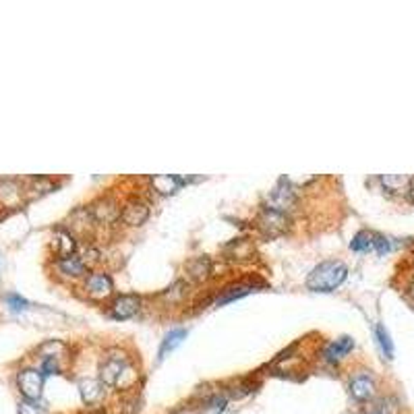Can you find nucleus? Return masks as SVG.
I'll return each mask as SVG.
<instances>
[{"label": "nucleus", "mask_w": 414, "mask_h": 414, "mask_svg": "<svg viewBox=\"0 0 414 414\" xmlns=\"http://www.w3.org/2000/svg\"><path fill=\"white\" fill-rule=\"evenodd\" d=\"M17 385H19V392L25 396V400L36 402L44 389V373L38 369H23L17 375Z\"/></svg>", "instance_id": "nucleus-8"}, {"label": "nucleus", "mask_w": 414, "mask_h": 414, "mask_svg": "<svg viewBox=\"0 0 414 414\" xmlns=\"http://www.w3.org/2000/svg\"><path fill=\"white\" fill-rule=\"evenodd\" d=\"M137 377L139 373L129 361V356L118 350H110L100 365V381L108 387L127 389L137 381Z\"/></svg>", "instance_id": "nucleus-1"}, {"label": "nucleus", "mask_w": 414, "mask_h": 414, "mask_svg": "<svg viewBox=\"0 0 414 414\" xmlns=\"http://www.w3.org/2000/svg\"><path fill=\"white\" fill-rule=\"evenodd\" d=\"M290 214H282L276 209L264 207L257 218H255V226L264 234L265 238H280L290 230Z\"/></svg>", "instance_id": "nucleus-3"}, {"label": "nucleus", "mask_w": 414, "mask_h": 414, "mask_svg": "<svg viewBox=\"0 0 414 414\" xmlns=\"http://www.w3.org/2000/svg\"><path fill=\"white\" fill-rule=\"evenodd\" d=\"M41 373H44V375H58V373H60L58 358H52V356L41 358Z\"/></svg>", "instance_id": "nucleus-26"}, {"label": "nucleus", "mask_w": 414, "mask_h": 414, "mask_svg": "<svg viewBox=\"0 0 414 414\" xmlns=\"http://www.w3.org/2000/svg\"><path fill=\"white\" fill-rule=\"evenodd\" d=\"M375 232L371 230H361L356 232V236L352 238L350 242V249L356 251V253H369V251H375Z\"/></svg>", "instance_id": "nucleus-22"}, {"label": "nucleus", "mask_w": 414, "mask_h": 414, "mask_svg": "<svg viewBox=\"0 0 414 414\" xmlns=\"http://www.w3.org/2000/svg\"><path fill=\"white\" fill-rule=\"evenodd\" d=\"M369 414H385L383 410H373V413H369Z\"/></svg>", "instance_id": "nucleus-33"}, {"label": "nucleus", "mask_w": 414, "mask_h": 414, "mask_svg": "<svg viewBox=\"0 0 414 414\" xmlns=\"http://www.w3.org/2000/svg\"><path fill=\"white\" fill-rule=\"evenodd\" d=\"M410 297H413V299H414V284H413V286H410Z\"/></svg>", "instance_id": "nucleus-34"}, {"label": "nucleus", "mask_w": 414, "mask_h": 414, "mask_svg": "<svg viewBox=\"0 0 414 414\" xmlns=\"http://www.w3.org/2000/svg\"><path fill=\"white\" fill-rule=\"evenodd\" d=\"M52 247H54V253L58 259H65V257H73L77 249L75 236L71 230H65V228H58L54 232V238H52Z\"/></svg>", "instance_id": "nucleus-12"}, {"label": "nucleus", "mask_w": 414, "mask_h": 414, "mask_svg": "<svg viewBox=\"0 0 414 414\" xmlns=\"http://www.w3.org/2000/svg\"><path fill=\"white\" fill-rule=\"evenodd\" d=\"M187 338V330H183V328H176V330H170L164 339H162V346H160V350H157V358L160 361H164L176 346H181L183 344V339Z\"/></svg>", "instance_id": "nucleus-20"}, {"label": "nucleus", "mask_w": 414, "mask_h": 414, "mask_svg": "<svg viewBox=\"0 0 414 414\" xmlns=\"http://www.w3.org/2000/svg\"><path fill=\"white\" fill-rule=\"evenodd\" d=\"M185 271H187L188 282L199 284V282L207 280V276L212 273V259L207 255L193 257V259H188L187 264H185Z\"/></svg>", "instance_id": "nucleus-13"}, {"label": "nucleus", "mask_w": 414, "mask_h": 414, "mask_svg": "<svg viewBox=\"0 0 414 414\" xmlns=\"http://www.w3.org/2000/svg\"><path fill=\"white\" fill-rule=\"evenodd\" d=\"M224 253H226L228 259H238V261H247L253 257L255 249H253V242L249 238H234L232 242H228L224 247Z\"/></svg>", "instance_id": "nucleus-15"}, {"label": "nucleus", "mask_w": 414, "mask_h": 414, "mask_svg": "<svg viewBox=\"0 0 414 414\" xmlns=\"http://www.w3.org/2000/svg\"><path fill=\"white\" fill-rule=\"evenodd\" d=\"M19 414H48V410L38 406V404L32 402V400H23V402L19 404Z\"/></svg>", "instance_id": "nucleus-27"}, {"label": "nucleus", "mask_w": 414, "mask_h": 414, "mask_svg": "<svg viewBox=\"0 0 414 414\" xmlns=\"http://www.w3.org/2000/svg\"><path fill=\"white\" fill-rule=\"evenodd\" d=\"M299 203V193L297 187L288 181V179H280L276 183V187L269 190L267 195V205L269 209L282 212V214H290Z\"/></svg>", "instance_id": "nucleus-4"}, {"label": "nucleus", "mask_w": 414, "mask_h": 414, "mask_svg": "<svg viewBox=\"0 0 414 414\" xmlns=\"http://www.w3.org/2000/svg\"><path fill=\"white\" fill-rule=\"evenodd\" d=\"M249 292H255V286L253 284H247V282H238V284H230L222 290V295L216 299V304H226V302L236 301V299H242L247 297Z\"/></svg>", "instance_id": "nucleus-17"}, {"label": "nucleus", "mask_w": 414, "mask_h": 414, "mask_svg": "<svg viewBox=\"0 0 414 414\" xmlns=\"http://www.w3.org/2000/svg\"><path fill=\"white\" fill-rule=\"evenodd\" d=\"M25 188L21 183L13 181V179H2L0 181V205L2 207H17L23 199Z\"/></svg>", "instance_id": "nucleus-11"}, {"label": "nucleus", "mask_w": 414, "mask_h": 414, "mask_svg": "<svg viewBox=\"0 0 414 414\" xmlns=\"http://www.w3.org/2000/svg\"><path fill=\"white\" fill-rule=\"evenodd\" d=\"M120 203L110 197V195H102L98 197L91 205H89V214L93 218V222L102 224V226H112L120 220Z\"/></svg>", "instance_id": "nucleus-5"}, {"label": "nucleus", "mask_w": 414, "mask_h": 414, "mask_svg": "<svg viewBox=\"0 0 414 414\" xmlns=\"http://www.w3.org/2000/svg\"><path fill=\"white\" fill-rule=\"evenodd\" d=\"M85 295L93 301H106L114 295V282L112 278L104 271H91L85 278Z\"/></svg>", "instance_id": "nucleus-6"}, {"label": "nucleus", "mask_w": 414, "mask_h": 414, "mask_svg": "<svg viewBox=\"0 0 414 414\" xmlns=\"http://www.w3.org/2000/svg\"><path fill=\"white\" fill-rule=\"evenodd\" d=\"M79 394H81V398L87 406H93L104 396V383L100 379H91V377L81 379L79 381Z\"/></svg>", "instance_id": "nucleus-14"}, {"label": "nucleus", "mask_w": 414, "mask_h": 414, "mask_svg": "<svg viewBox=\"0 0 414 414\" xmlns=\"http://www.w3.org/2000/svg\"><path fill=\"white\" fill-rule=\"evenodd\" d=\"M350 394L358 402H367L375 396V379L369 373H358L350 379Z\"/></svg>", "instance_id": "nucleus-10"}, {"label": "nucleus", "mask_w": 414, "mask_h": 414, "mask_svg": "<svg viewBox=\"0 0 414 414\" xmlns=\"http://www.w3.org/2000/svg\"><path fill=\"white\" fill-rule=\"evenodd\" d=\"M87 414H106L104 410H91V413H87Z\"/></svg>", "instance_id": "nucleus-32"}, {"label": "nucleus", "mask_w": 414, "mask_h": 414, "mask_svg": "<svg viewBox=\"0 0 414 414\" xmlns=\"http://www.w3.org/2000/svg\"><path fill=\"white\" fill-rule=\"evenodd\" d=\"M224 408H226V396H214V398H209L207 402H205V406H203V410L205 414H220L224 413Z\"/></svg>", "instance_id": "nucleus-25"}, {"label": "nucleus", "mask_w": 414, "mask_h": 414, "mask_svg": "<svg viewBox=\"0 0 414 414\" xmlns=\"http://www.w3.org/2000/svg\"><path fill=\"white\" fill-rule=\"evenodd\" d=\"M6 304L13 309V311H25L27 306H30V302L25 301L23 297H19V295H6Z\"/></svg>", "instance_id": "nucleus-28"}, {"label": "nucleus", "mask_w": 414, "mask_h": 414, "mask_svg": "<svg viewBox=\"0 0 414 414\" xmlns=\"http://www.w3.org/2000/svg\"><path fill=\"white\" fill-rule=\"evenodd\" d=\"M183 179L174 176V174H157V176H151V188L160 195H172L176 193L179 188L183 187Z\"/></svg>", "instance_id": "nucleus-16"}, {"label": "nucleus", "mask_w": 414, "mask_h": 414, "mask_svg": "<svg viewBox=\"0 0 414 414\" xmlns=\"http://www.w3.org/2000/svg\"><path fill=\"white\" fill-rule=\"evenodd\" d=\"M352 348H354V339L350 338V336H342V338H338L336 342H332V344L328 346V350H325V361L338 363V361H342Z\"/></svg>", "instance_id": "nucleus-19"}, {"label": "nucleus", "mask_w": 414, "mask_h": 414, "mask_svg": "<svg viewBox=\"0 0 414 414\" xmlns=\"http://www.w3.org/2000/svg\"><path fill=\"white\" fill-rule=\"evenodd\" d=\"M381 185L383 188L387 190V193H404V190H408L410 188V176H406V174H383L381 179Z\"/></svg>", "instance_id": "nucleus-21"}, {"label": "nucleus", "mask_w": 414, "mask_h": 414, "mask_svg": "<svg viewBox=\"0 0 414 414\" xmlns=\"http://www.w3.org/2000/svg\"><path fill=\"white\" fill-rule=\"evenodd\" d=\"M141 306V299L137 295H118L114 297V301L110 302V315L114 319H131L139 313Z\"/></svg>", "instance_id": "nucleus-9"}, {"label": "nucleus", "mask_w": 414, "mask_h": 414, "mask_svg": "<svg viewBox=\"0 0 414 414\" xmlns=\"http://www.w3.org/2000/svg\"><path fill=\"white\" fill-rule=\"evenodd\" d=\"M375 251L379 253V255H385V253H389V251H392V240H389V238H385L383 234H377Z\"/></svg>", "instance_id": "nucleus-29"}, {"label": "nucleus", "mask_w": 414, "mask_h": 414, "mask_svg": "<svg viewBox=\"0 0 414 414\" xmlns=\"http://www.w3.org/2000/svg\"><path fill=\"white\" fill-rule=\"evenodd\" d=\"M56 269L58 273L67 276V278H81L87 273V265L81 261V257H65V259H56Z\"/></svg>", "instance_id": "nucleus-18"}, {"label": "nucleus", "mask_w": 414, "mask_h": 414, "mask_svg": "<svg viewBox=\"0 0 414 414\" xmlns=\"http://www.w3.org/2000/svg\"><path fill=\"white\" fill-rule=\"evenodd\" d=\"M375 336L377 342H379V346H381V350H383V354H385V358H394V342H392V336L387 334V330L383 328V325H377L375 328Z\"/></svg>", "instance_id": "nucleus-23"}, {"label": "nucleus", "mask_w": 414, "mask_h": 414, "mask_svg": "<svg viewBox=\"0 0 414 414\" xmlns=\"http://www.w3.org/2000/svg\"><path fill=\"white\" fill-rule=\"evenodd\" d=\"M150 218V203L143 201L141 197H131L124 205H122V212H120V220L127 224V226H143Z\"/></svg>", "instance_id": "nucleus-7"}, {"label": "nucleus", "mask_w": 414, "mask_h": 414, "mask_svg": "<svg viewBox=\"0 0 414 414\" xmlns=\"http://www.w3.org/2000/svg\"><path fill=\"white\" fill-rule=\"evenodd\" d=\"M174 414H201V410H197V408H181Z\"/></svg>", "instance_id": "nucleus-30"}, {"label": "nucleus", "mask_w": 414, "mask_h": 414, "mask_svg": "<svg viewBox=\"0 0 414 414\" xmlns=\"http://www.w3.org/2000/svg\"><path fill=\"white\" fill-rule=\"evenodd\" d=\"M348 276V267L342 261H321L306 276V288L313 292H334Z\"/></svg>", "instance_id": "nucleus-2"}, {"label": "nucleus", "mask_w": 414, "mask_h": 414, "mask_svg": "<svg viewBox=\"0 0 414 414\" xmlns=\"http://www.w3.org/2000/svg\"><path fill=\"white\" fill-rule=\"evenodd\" d=\"M408 195H410V201L414 203V179L410 181V188H408Z\"/></svg>", "instance_id": "nucleus-31"}, {"label": "nucleus", "mask_w": 414, "mask_h": 414, "mask_svg": "<svg viewBox=\"0 0 414 414\" xmlns=\"http://www.w3.org/2000/svg\"><path fill=\"white\" fill-rule=\"evenodd\" d=\"M187 282H185V280H179V282H174L170 288H166L162 297L170 302H181L183 301V297H185V292H187Z\"/></svg>", "instance_id": "nucleus-24"}]
</instances>
